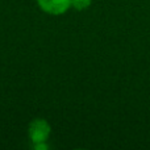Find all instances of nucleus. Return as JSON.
<instances>
[{
    "label": "nucleus",
    "instance_id": "obj_1",
    "mask_svg": "<svg viewBox=\"0 0 150 150\" xmlns=\"http://www.w3.org/2000/svg\"><path fill=\"white\" fill-rule=\"evenodd\" d=\"M29 138L32 144L37 142H46L52 133V127L50 124L44 119H36L29 125Z\"/></svg>",
    "mask_w": 150,
    "mask_h": 150
},
{
    "label": "nucleus",
    "instance_id": "obj_2",
    "mask_svg": "<svg viewBox=\"0 0 150 150\" xmlns=\"http://www.w3.org/2000/svg\"><path fill=\"white\" fill-rule=\"evenodd\" d=\"M40 8L50 15H62L71 7V0H37Z\"/></svg>",
    "mask_w": 150,
    "mask_h": 150
},
{
    "label": "nucleus",
    "instance_id": "obj_3",
    "mask_svg": "<svg viewBox=\"0 0 150 150\" xmlns=\"http://www.w3.org/2000/svg\"><path fill=\"white\" fill-rule=\"evenodd\" d=\"M91 3H92V0H71V7H74L78 11H83L87 9L91 5Z\"/></svg>",
    "mask_w": 150,
    "mask_h": 150
},
{
    "label": "nucleus",
    "instance_id": "obj_4",
    "mask_svg": "<svg viewBox=\"0 0 150 150\" xmlns=\"http://www.w3.org/2000/svg\"><path fill=\"white\" fill-rule=\"evenodd\" d=\"M34 150H46L49 146L46 145V142H37V144H32Z\"/></svg>",
    "mask_w": 150,
    "mask_h": 150
}]
</instances>
